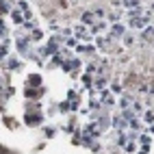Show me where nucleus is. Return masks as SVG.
Listing matches in <instances>:
<instances>
[{
	"label": "nucleus",
	"mask_w": 154,
	"mask_h": 154,
	"mask_svg": "<svg viewBox=\"0 0 154 154\" xmlns=\"http://www.w3.org/2000/svg\"><path fill=\"white\" fill-rule=\"evenodd\" d=\"M0 154H5V152H2V150H0Z\"/></svg>",
	"instance_id": "f257e3e1"
}]
</instances>
